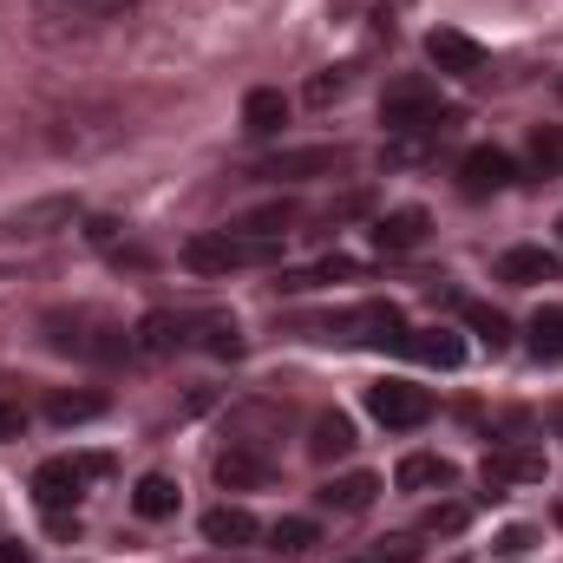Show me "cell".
<instances>
[{"label": "cell", "mask_w": 563, "mask_h": 563, "mask_svg": "<svg viewBox=\"0 0 563 563\" xmlns=\"http://www.w3.org/2000/svg\"><path fill=\"white\" fill-rule=\"evenodd\" d=\"M308 452H314L321 465L347 459V452H354V426L341 420V413H321V420H314V439H308Z\"/></svg>", "instance_id": "obj_22"}, {"label": "cell", "mask_w": 563, "mask_h": 563, "mask_svg": "<svg viewBox=\"0 0 563 563\" xmlns=\"http://www.w3.org/2000/svg\"><path fill=\"white\" fill-rule=\"evenodd\" d=\"M79 217H86V210H79V197H40V203H26V210L0 217V236H7V243H46V236L73 230Z\"/></svg>", "instance_id": "obj_5"}, {"label": "cell", "mask_w": 563, "mask_h": 563, "mask_svg": "<svg viewBox=\"0 0 563 563\" xmlns=\"http://www.w3.org/2000/svg\"><path fill=\"white\" fill-rule=\"evenodd\" d=\"M347 151L341 144H314V151H282L269 164H256V177H314V170H341Z\"/></svg>", "instance_id": "obj_14"}, {"label": "cell", "mask_w": 563, "mask_h": 563, "mask_svg": "<svg viewBox=\"0 0 563 563\" xmlns=\"http://www.w3.org/2000/svg\"><path fill=\"white\" fill-rule=\"evenodd\" d=\"M263 525H256V511H243V505H217V511H203V538L210 544H250Z\"/></svg>", "instance_id": "obj_20"}, {"label": "cell", "mask_w": 563, "mask_h": 563, "mask_svg": "<svg viewBox=\"0 0 563 563\" xmlns=\"http://www.w3.org/2000/svg\"><path fill=\"white\" fill-rule=\"evenodd\" d=\"M341 92H347V73H341V66H334V73H321V79L308 86V99H314V106H328V99H341Z\"/></svg>", "instance_id": "obj_32"}, {"label": "cell", "mask_w": 563, "mask_h": 563, "mask_svg": "<svg viewBox=\"0 0 563 563\" xmlns=\"http://www.w3.org/2000/svg\"><path fill=\"white\" fill-rule=\"evenodd\" d=\"M445 119H459L452 106H439V86L432 79H394L387 86V99H380V125H387V139H400V132H426V125H445Z\"/></svg>", "instance_id": "obj_4"}, {"label": "cell", "mask_w": 563, "mask_h": 563, "mask_svg": "<svg viewBox=\"0 0 563 563\" xmlns=\"http://www.w3.org/2000/svg\"><path fill=\"white\" fill-rule=\"evenodd\" d=\"M531 164H538L544 177H558L563 170V132L558 125H538V132H531Z\"/></svg>", "instance_id": "obj_29"}, {"label": "cell", "mask_w": 563, "mask_h": 563, "mask_svg": "<svg viewBox=\"0 0 563 563\" xmlns=\"http://www.w3.org/2000/svg\"><path fill=\"white\" fill-rule=\"evenodd\" d=\"M269 538H276V551H282V558H308V551L321 544V531H314V518H282V525L269 531Z\"/></svg>", "instance_id": "obj_26"}, {"label": "cell", "mask_w": 563, "mask_h": 563, "mask_svg": "<svg viewBox=\"0 0 563 563\" xmlns=\"http://www.w3.org/2000/svg\"><path fill=\"white\" fill-rule=\"evenodd\" d=\"M347 563H367V558H347Z\"/></svg>", "instance_id": "obj_41"}, {"label": "cell", "mask_w": 563, "mask_h": 563, "mask_svg": "<svg viewBox=\"0 0 563 563\" xmlns=\"http://www.w3.org/2000/svg\"><path fill=\"white\" fill-rule=\"evenodd\" d=\"M400 354H413L426 367H459V361H465V341H459L452 328H407Z\"/></svg>", "instance_id": "obj_16"}, {"label": "cell", "mask_w": 563, "mask_h": 563, "mask_svg": "<svg viewBox=\"0 0 563 563\" xmlns=\"http://www.w3.org/2000/svg\"><path fill=\"white\" fill-rule=\"evenodd\" d=\"M531 354H538V361H563V308L558 301L531 314Z\"/></svg>", "instance_id": "obj_24"}, {"label": "cell", "mask_w": 563, "mask_h": 563, "mask_svg": "<svg viewBox=\"0 0 563 563\" xmlns=\"http://www.w3.org/2000/svg\"><path fill=\"white\" fill-rule=\"evenodd\" d=\"M132 511L151 518V525L170 518V511H177V478H170V472H144L139 485H132Z\"/></svg>", "instance_id": "obj_21"}, {"label": "cell", "mask_w": 563, "mask_h": 563, "mask_svg": "<svg viewBox=\"0 0 563 563\" xmlns=\"http://www.w3.org/2000/svg\"><path fill=\"white\" fill-rule=\"evenodd\" d=\"M99 413H106V394H53L46 400L53 426H79V420H99Z\"/></svg>", "instance_id": "obj_25"}, {"label": "cell", "mask_w": 563, "mask_h": 563, "mask_svg": "<svg viewBox=\"0 0 563 563\" xmlns=\"http://www.w3.org/2000/svg\"><path fill=\"white\" fill-rule=\"evenodd\" d=\"M367 413L387 432H413V426L432 420V394L413 380H380V387H367Z\"/></svg>", "instance_id": "obj_6"}, {"label": "cell", "mask_w": 563, "mask_h": 563, "mask_svg": "<svg viewBox=\"0 0 563 563\" xmlns=\"http://www.w3.org/2000/svg\"><path fill=\"white\" fill-rule=\"evenodd\" d=\"M465 525H472L465 505H432V511H426V531H432V538H459Z\"/></svg>", "instance_id": "obj_30"}, {"label": "cell", "mask_w": 563, "mask_h": 563, "mask_svg": "<svg viewBox=\"0 0 563 563\" xmlns=\"http://www.w3.org/2000/svg\"><path fill=\"white\" fill-rule=\"evenodd\" d=\"M354 276H361V263H354V256H328V263H314V269L288 276V288H314V282H354Z\"/></svg>", "instance_id": "obj_28"}, {"label": "cell", "mask_w": 563, "mask_h": 563, "mask_svg": "<svg viewBox=\"0 0 563 563\" xmlns=\"http://www.w3.org/2000/svg\"><path fill=\"white\" fill-rule=\"evenodd\" d=\"M551 426H558V432H563V400H558V407H551Z\"/></svg>", "instance_id": "obj_38"}, {"label": "cell", "mask_w": 563, "mask_h": 563, "mask_svg": "<svg viewBox=\"0 0 563 563\" xmlns=\"http://www.w3.org/2000/svg\"><path fill=\"white\" fill-rule=\"evenodd\" d=\"M380 563H420V538L400 531V538H380Z\"/></svg>", "instance_id": "obj_31"}, {"label": "cell", "mask_w": 563, "mask_h": 563, "mask_svg": "<svg viewBox=\"0 0 563 563\" xmlns=\"http://www.w3.org/2000/svg\"><path fill=\"white\" fill-rule=\"evenodd\" d=\"M0 563H33V551L26 544H0Z\"/></svg>", "instance_id": "obj_37"}, {"label": "cell", "mask_w": 563, "mask_h": 563, "mask_svg": "<svg viewBox=\"0 0 563 563\" xmlns=\"http://www.w3.org/2000/svg\"><path fill=\"white\" fill-rule=\"evenodd\" d=\"M282 243L263 236H243V230H210V236H190L184 243V263L197 276H230V269H256V263H276Z\"/></svg>", "instance_id": "obj_3"}, {"label": "cell", "mask_w": 563, "mask_h": 563, "mask_svg": "<svg viewBox=\"0 0 563 563\" xmlns=\"http://www.w3.org/2000/svg\"><path fill=\"white\" fill-rule=\"evenodd\" d=\"M46 531H53V538H79V518H73V511H46Z\"/></svg>", "instance_id": "obj_35"}, {"label": "cell", "mask_w": 563, "mask_h": 563, "mask_svg": "<svg viewBox=\"0 0 563 563\" xmlns=\"http://www.w3.org/2000/svg\"><path fill=\"white\" fill-rule=\"evenodd\" d=\"M282 125H288V99H282L276 86H256V92L243 99V132H250V139H276Z\"/></svg>", "instance_id": "obj_19"}, {"label": "cell", "mask_w": 563, "mask_h": 563, "mask_svg": "<svg viewBox=\"0 0 563 563\" xmlns=\"http://www.w3.org/2000/svg\"><path fill=\"white\" fill-rule=\"evenodd\" d=\"M73 13H86V20H112V13H125V7H139V0H66Z\"/></svg>", "instance_id": "obj_33"}, {"label": "cell", "mask_w": 563, "mask_h": 563, "mask_svg": "<svg viewBox=\"0 0 563 563\" xmlns=\"http://www.w3.org/2000/svg\"><path fill=\"white\" fill-rule=\"evenodd\" d=\"M498 551H505V558H518V551H531V531H505V538H498Z\"/></svg>", "instance_id": "obj_36"}, {"label": "cell", "mask_w": 563, "mask_h": 563, "mask_svg": "<svg viewBox=\"0 0 563 563\" xmlns=\"http://www.w3.org/2000/svg\"><path fill=\"white\" fill-rule=\"evenodd\" d=\"M40 328H46V347H59V354H73V361H92V367L125 361V347H132V334H125L106 308H46Z\"/></svg>", "instance_id": "obj_1"}, {"label": "cell", "mask_w": 563, "mask_h": 563, "mask_svg": "<svg viewBox=\"0 0 563 563\" xmlns=\"http://www.w3.org/2000/svg\"><path fill=\"white\" fill-rule=\"evenodd\" d=\"M558 99H563V79H558Z\"/></svg>", "instance_id": "obj_40"}, {"label": "cell", "mask_w": 563, "mask_h": 563, "mask_svg": "<svg viewBox=\"0 0 563 563\" xmlns=\"http://www.w3.org/2000/svg\"><path fill=\"white\" fill-rule=\"evenodd\" d=\"M511 177H518V170H511V157H505L498 144H478V151L459 157V190H465V197H498Z\"/></svg>", "instance_id": "obj_10"}, {"label": "cell", "mask_w": 563, "mask_h": 563, "mask_svg": "<svg viewBox=\"0 0 563 563\" xmlns=\"http://www.w3.org/2000/svg\"><path fill=\"white\" fill-rule=\"evenodd\" d=\"M558 236H563V223H558Z\"/></svg>", "instance_id": "obj_42"}, {"label": "cell", "mask_w": 563, "mask_h": 563, "mask_svg": "<svg viewBox=\"0 0 563 563\" xmlns=\"http://www.w3.org/2000/svg\"><path fill=\"white\" fill-rule=\"evenodd\" d=\"M426 230H432V217H426L420 203H400V210H387L380 223H374V243L387 250V256H407V250H420Z\"/></svg>", "instance_id": "obj_13"}, {"label": "cell", "mask_w": 563, "mask_h": 563, "mask_svg": "<svg viewBox=\"0 0 563 563\" xmlns=\"http://www.w3.org/2000/svg\"><path fill=\"white\" fill-rule=\"evenodd\" d=\"M426 59H432L439 73H452V79H478V73H485V46H478L472 33H459V26H432V33H426Z\"/></svg>", "instance_id": "obj_9"}, {"label": "cell", "mask_w": 563, "mask_h": 563, "mask_svg": "<svg viewBox=\"0 0 563 563\" xmlns=\"http://www.w3.org/2000/svg\"><path fill=\"white\" fill-rule=\"evenodd\" d=\"M374 492H380V478H374V472H347V478H328L314 498H321V511L354 518V511H367V505H374Z\"/></svg>", "instance_id": "obj_17"}, {"label": "cell", "mask_w": 563, "mask_h": 563, "mask_svg": "<svg viewBox=\"0 0 563 563\" xmlns=\"http://www.w3.org/2000/svg\"><path fill=\"white\" fill-rule=\"evenodd\" d=\"M86 485H92V478L79 472V459H46V465L33 472V498H40V511H73Z\"/></svg>", "instance_id": "obj_12"}, {"label": "cell", "mask_w": 563, "mask_h": 563, "mask_svg": "<svg viewBox=\"0 0 563 563\" xmlns=\"http://www.w3.org/2000/svg\"><path fill=\"white\" fill-rule=\"evenodd\" d=\"M301 334H314V341H367V347H400V341H407V314H400L394 301H361V308H341V314L301 321Z\"/></svg>", "instance_id": "obj_2"}, {"label": "cell", "mask_w": 563, "mask_h": 563, "mask_svg": "<svg viewBox=\"0 0 563 563\" xmlns=\"http://www.w3.org/2000/svg\"><path fill=\"white\" fill-rule=\"evenodd\" d=\"M498 282H511V288L558 282V256H551V250H531V243H518V250H505V256H498Z\"/></svg>", "instance_id": "obj_15"}, {"label": "cell", "mask_w": 563, "mask_h": 563, "mask_svg": "<svg viewBox=\"0 0 563 563\" xmlns=\"http://www.w3.org/2000/svg\"><path fill=\"white\" fill-rule=\"evenodd\" d=\"M452 478H459V465L439 459V452H413V459H400V472H394L400 492H445Z\"/></svg>", "instance_id": "obj_18"}, {"label": "cell", "mask_w": 563, "mask_h": 563, "mask_svg": "<svg viewBox=\"0 0 563 563\" xmlns=\"http://www.w3.org/2000/svg\"><path fill=\"white\" fill-rule=\"evenodd\" d=\"M538 478H544V452H531V445H498V452H485V465H478L485 498H505L511 485H538Z\"/></svg>", "instance_id": "obj_7"}, {"label": "cell", "mask_w": 563, "mask_h": 563, "mask_svg": "<svg viewBox=\"0 0 563 563\" xmlns=\"http://www.w3.org/2000/svg\"><path fill=\"white\" fill-rule=\"evenodd\" d=\"M558 531H563V505H558Z\"/></svg>", "instance_id": "obj_39"}, {"label": "cell", "mask_w": 563, "mask_h": 563, "mask_svg": "<svg viewBox=\"0 0 563 563\" xmlns=\"http://www.w3.org/2000/svg\"><path fill=\"white\" fill-rule=\"evenodd\" d=\"M269 478H276V459H269V452L236 445V439L217 452V485H223V492H256V485H269Z\"/></svg>", "instance_id": "obj_11"}, {"label": "cell", "mask_w": 563, "mask_h": 563, "mask_svg": "<svg viewBox=\"0 0 563 563\" xmlns=\"http://www.w3.org/2000/svg\"><path fill=\"white\" fill-rule=\"evenodd\" d=\"M459 314H465V328H478V334H485V347H492V354L505 347V314H498V308H485V301H459Z\"/></svg>", "instance_id": "obj_27"}, {"label": "cell", "mask_w": 563, "mask_h": 563, "mask_svg": "<svg viewBox=\"0 0 563 563\" xmlns=\"http://www.w3.org/2000/svg\"><path fill=\"white\" fill-rule=\"evenodd\" d=\"M295 217H301V210H295V203L282 197V203H263V210H250V217H243L236 230H243V236H263V243H282V236L295 230Z\"/></svg>", "instance_id": "obj_23"}, {"label": "cell", "mask_w": 563, "mask_h": 563, "mask_svg": "<svg viewBox=\"0 0 563 563\" xmlns=\"http://www.w3.org/2000/svg\"><path fill=\"white\" fill-rule=\"evenodd\" d=\"M20 432H26V407H7L0 400V439H20Z\"/></svg>", "instance_id": "obj_34"}, {"label": "cell", "mask_w": 563, "mask_h": 563, "mask_svg": "<svg viewBox=\"0 0 563 563\" xmlns=\"http://www.w3.org/2000/svg\"><path fill=\"white\" fill-rule=\"evenodd\" d=\"M197 321H203V314H177V308L144 314L139 328H132V354H144V361H164V354L190 347V328H197Z\"/></svg>", "instance_id": "obj_8"}]
</instances>
